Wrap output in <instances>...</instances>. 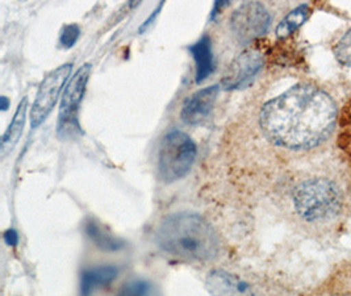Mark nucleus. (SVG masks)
I'll list each match as a JSON object with an SVG mask.
<instances>
[{
    "mask_svg": "<svg viewBox=\"0 0 351 296\" xmlns=\"http://www.w3.org/2000/svg\"><path fill=\"white\" fill-rule=\"evenodd\" d=\"M325 296H351V288H345V290H333L332 293H326Z\"/></svg>",
    "mask_w": 351,
    "mask_h": 296,
    "instance_id": "21",
    "label": "nucleus"
},
{
    "mask_svg": "<svg viewBox=\"0 0 351 296\" xmlns=\"http://www.w3.org/2000/svg\"><path fill=\"white\" fill-rule=\"evenodd\" d=\"M80 34V28L77 24L64 25V30L61 32V36H60V44L66 49L73 47L75 45V43L78 41Z\"/></svg>",
    "mask_w": 351,
    "mask_h": 296,
    "instance_id": "18",
    "label": "nucleus"
},
{
    "mask_svg": "<svg viewBox=\"0 0 351 296\" xmlns=\"http://www.w3.org/2000/svg\"><path fill=\"white\" fill-rule=\"evenodd\" d=\"M27 109H28V99L24 98L16 112L14 115V119L11 122V124L8 126V129L5 130L3 139H1V156L5 157L8 152H11L14 149V146L16 145L17 141L20 139L24 125H25V115H27Z\"/></svg>",
    "mask_w": 351,
    "mask_h": 296,
    "instance_id": "13",
    "label": "nucleus"
},
{
    "mask_svg": "<svg viewBox=\"0 0 351 296\" xmlns=\"http://www.w3.org/2000/svg\"><path fill=\"white\" fill-rule=\"evenodd\" d=\"M90 74L91 65H84L77 70L73 78L66 84L58 117V133L62 136L67 133H74L75 130H80L78 111L86 93Z\"/></svg>",
    "mask_w": 351,
    "mask_h": 296,
    "instance_id": "5",
    "label": "nucleus"
},
{
    "mask_svg": "<svg viewBox=\"0 0 351 296\" xmlns=\"http://www.w3.org/2000/svg\"><path fill=\"white\" fill-rule=\"evenodd\" d=\"M0 103H1V109L3 111H5V109H8V106H10V100H8V98H5V96H1L0 98Z\"/></svg>",
    "mask_w": 351,
    "mask_h": 296,
    "instance_id": "22",
    "label": "nucleus"
},
{
    "mask_svg": "<svg viewBox=\"0 0 351 296\" xmlns=\"http://www.w3.org/2000/svg\"><path fill=\"white\" fill-rule=\"evenodd\" d=\"M346 115H351L350 111H349ZM343 128H345V136L351 135V125H343Z\"/></svg>",
    "mask_w": 351,
    "mask_h": 296,
    "instance_id": "23",
    "label": "nucleus"
},
{
    "mask_svg": "<svg viewBox=\"0 0 351 296\" xmlns=\"http://www.w3.org/2000/svg\"><path fill=\"white\" fill-rule=\"evenodd\" d=\"M86 232L93 238L99 248L107 251H116V250L123 248V242H120L117 238H114L110 234H106L101 227H99L95 221L87 223Z\"/></svg>",
    "mask_w": 351,
    "mask_h": 296,
    "instance_id": "15",
    "label": "nucleus"
},
{
    "mask_svg": "<svg viewBox=\"0 0 351 296\" xmlns=\"http://www.w3.org/2000/svg\"><path fill=\"white\" fill-rule=\"evenodd\" d=\"M309 12L311 10L306 4L299 5L298 8L291 11L276 27V36L280 38H285L289 34H292L293 32L298 31L303 25L304 21L308 19Z\"/></svg>",
    "mask_w": 351,
    "mask_h": 296,
    "instance_id": "14",
    "label": "nucleus"
},
{
    "mask_svg": "<svg viewBox=\"0 0 351 296\" xmlns=\"http://www.w3.org/2000/svg\"><path fill=\"white\" fill-rule=\"evenodd\" d=\"M270 14L258 1H246L230 16V28L242 44L263 36L270 27Z\"/></svg>",
    "mask_w": 351,
    "mask_h": 296,
    "instance_id": "7",
    "label": "nucleus"
},
{
    "mask_svg": "<svg viewBox=\"0 0 351 296\" xmlns=\"http://www.w3.org/2000/svg\"><path fill=\"white\" fill-rule=\"evenodd\" d=\"M162 5H163V3H160V7H158V8H157V10H156V11H154V14H153V15L150 16V17H149V19H147V20H146V21H145L144 25H143V27H141V28H140V32H144V30H146V28H147V27H149V25H150V24H152V21H153V20H154V19H156V17H157V15H158V14H160V8H162Z\"/></svg>",
    "mask_w": 351,
    "mask_h": 296,
    "instance_id": "20",
    "label": "nucleus"
},
{
    "mask_svg": "<svg viewBox=\"0 0 351 296\" xmlns=\"http://www.w3.org/2000/svg\"><path fill=\"white\" fill-rule=\"evenodd\" d=\"M73 71V65L66 63L51 73L41 82L38 91L36 95L32 111H31V125L32 128H37L43 124L48 117L53 107L56 106L61 91L64 90L66 82L70 78Z\"/></svg>",
    "mask_w": 351,
    "mask_h": 296,
    "instance_id": "6",
    "label": "nucleus"
},
{
    "mask_svg": "<svg viewBox=\"0 0 351 296\" xmlns=\"http://www.w3.org/2000/svg\"><path fill=\"white\" fill-rule=\"evenodd\" d=\"M117 296H158V293L150 282L134 280L125 283Z\"/></svg>",
    "mask_w": 351,
    "mask_h": 296,
    "instance_id": "16",
    "label": "nucleus"
},
{
    "mask_svg": "<svg viewBox=\"0 0 351 296\" xmlns=\"http://www.w3.org/2000/svg\"><path fill=\"white\" fill-rule=\"evenodd\" d=\"M293 207L306 223H329L343 207L339 186L326 178L306 179L293 190Z\"/></svg>",
    "mask_w": 351,
    "mask_h": 296,
    "instance_id": "3",
    "label": "nucleus"
},
{
    "mask_svg": "<svg viewBox=\"0 0 351 296\" xmlns=\"http://www.w3.org/2000/svg\"><path fill=\"white\" fill-rule=\"evenodd\" d=\"M263 66V58L256 50H246L229 65L223 79V90H241L247 87Z\"/></svg>",
    "mask_w": 351,
    "mask_h": 296,
    "instance_id": "8",
    "label": "nucleus"
},
{
    "mask_svg": "<svg viewBox=\"0 0 351 296\" xmlns=\"http://www.w3.org/2000/svg\"><path fill=\"white\" fill-rule=\"evenodd\" d=\"M157 245L179 260L203 264L219 255L221 240L203 216L178 212L162 220L157 231Z\"/></svg>",
    "mask_w": 351,
    "mask_h": 296,
    "instance_id": "2",
    "label": "nucleus"
},
{
    "mask_svg": "<svg viewBox=\"0 0 351 296\" xmlns=\"http://www.w3.org/2000/svg\"><path fill=\"white\" fill-rule=\"evenodd\" d=\"M207 286L212 296H254L245 282L220 270L209 273Z\"/></svg>",
    "mask_w": 351,
    "mask_h": 296,
    "instance_id": "10",
    "label": "nucleus"
},
{
    "mask_svg": "<svg viewBox=\"0 0 351 296\" xmlns=\"http://www.w3.org/2000/svg\"><path fill=\"white\" fill-rule=\"evenodd\" d=\"M4 240H5V242H7L8 245L15 247L17 242H19V236H17L15 231H7L5 234H4Z\"/></svg>",
    "mask_w": 351,
    "mask_h": 296,
    "instance_id": "19",
    "label": "nucleus"
},
{
    "mask_svg": "<svg viewBox=\"0 0 351 296\" xmlns=\"http://www.w3.org/2000/svg\"><path fill=\"white\" fill-rule=\"evenodd\" d=\"M333 53L338 62L351 67V28L335 43Z\"/></svg>",
    "mask_w": 351,
    "mask_h": 296,
    "instance_id": "17",
    "label": "nucleus"
},
{
    "mask_svg": "<svg viewBox=\"0 0 351 296\" xmlns=\"http://www.w3.org/2000/svg\"><path fill=\"white\" fill-rule=\"evenodd\" d=\"M196 63V83L200 84L215 71V60L212 52V41L204 34L197 43L189 47Z\"/></svg>",
    "mask_w": 351,
    "mask_h": 296,
    "instance_id": "11",
    "label": "nucleus"
},
{
    "mask_svg": "<svg viewBox=\"0 0 351 296\" xmlns=\"http://www.w3.org/2000/svg\"><path fill=\"white\" fill-rule=\"evenodd\" d=\"M220 86H209L202 89L186 99L180 117L186 124L197 125L206 122L216 103Z\"/></svg>",
    "mask_w": 351,
    "mask_h": 296,
    "instance_id": "9",
    "label": "nucleus"
},
{
    "mask_svg": "<svg viewBox=\"0 0 351 296\" xmlns=\"http://www.w3.org/2000/svg\"><path fill=\"white\" fill-rule=\"evenodd\" d=\"M337 107L317 86L300 83L267 102L259 123L269 140L289 150L319 145L335 129Z\"/></svg>",
    "mask_w": 351,
    "mask_h": 296,
    "instance_id": "1",
    "label": "nucleus"
},
{
    "mask_svg": "<svg viewBox=\"0 0 351 296\" xmlns=\"http://www.w3.org/2000/svg\"><path fill=\"white\" fill-rule=\"evenodd\" d=\"M119 270L114 266H97L83 271L80 278V296H91L97 288L116 280Z\"/></svg>",
    "mask_w": 351,
    "mask_h": 296,
    "instance_id": "12",
    "label": "nucleus"
},
{
    "mask_svg": "<svg viewBox=\"0 0 351 296\" xmlns=\"http://www.w3.org/2000/svg\"><path fill=\"white\" fill-rule=\"evenodd\" d=\"M196 145L189 135L180 130L169 132L160 142L158 169L160 178L176 182L184 178L196 159Z\"/></svg>",
    "mask_w": 351,
    "mask_h": 296,
    "instance_id": "4",
    "label": "nucleus"
}]
</instances>
